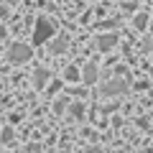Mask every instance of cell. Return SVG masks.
<instances>
[{
	"instance_id": "2",
	"label": "cell",
	"mask_w": 153,
	"mask_h": 153,
	"mask_svg": "<svg viewBox=\"0 0 153 153\" xmlns=\"http://www.w3.org/2000/svg\"><path fill=\"white\" fill-rule=\"evenodd\" d=\"M8 59L10 61H28L31 59V49H28V46H23V44H13L10 46V51H8Z\"/></svg>"
},
{
	"instance_id": "4",
	"label": "cell",
	"mask_w": 153,
	"mask_h": 153,
	"mask_svg": "<svg viewBox=\"0 0 153 153\" xmlns=\"http://www.w3.org/2000/svg\"><path fill=\"white\" fill-rule=\"evenodd\" d=\"M0 16H5V8H0Z\"/></svg>"
},
{
	"instance_id": "1",
	"label": "cell",
	"mask_w": 153,
	"mask_h": 153,
	"mask_svg": "<svg viewBox=\"0 0 153 153\" xmlns=\"http://www.w3.org/2000/svg\"><path fill=\"white\" fill-rule=\"evenodd\" d=\"M54 36V21H49V18H38L36 21V31H33V44H44V41H49V38Z\"/></svg>"
},
{
	"instance_id": "3",
	"label": "cell",
	"mask_w": 153,
	"mask_h": 153,
	"mask_svg": "<svg viewBox=\"0 0 153 153\" xmlns=\"http://www.w3.org/2000/svg\"><path fill=\"white\" fill-rule=\"evenodd\" d=\"M44 76H46V74H44V69H41V71H36V82L41 84V82H44Z\"/></svg>"
}]
</instances>
